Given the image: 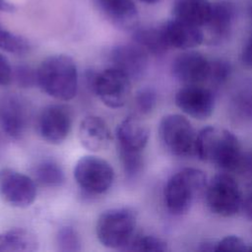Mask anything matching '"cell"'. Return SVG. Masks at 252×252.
Here are the masks:
<instances>
[{
  "label": "cell",
  "instance_id": "obj_1",
  "mask_svg": "<svg viewBox=\"0 0 252 252\" xmlns=\"http://www.w3.org/2000/svg\"><path fill=\"white\" fill-rule=\"evenodd\" d=\"M195 153L200 159L227 171L238 169L243 158L234 134L217 126H207L197 134Z\"/></svg>",
  "mask_w": 252,
  "mask_h": 252
},
{
  "label": "cell",
  "instance_id": "obj_2",
  "mask_svg": "<svg viewBox=\"0 0 252 252\" xmlns=\"http://www.w3.org/2000/svg\"><path fill=\"white\" fill-rule=\"evenodd\" d=\"M39 88L59 100L72 99L78 90V70L72 57L56 54L46 57L36 70Z\"/></svg>",
  "mask_w": 252,
  "mask_h": 252
},
{
  "label": "cell",
  "instance_id": "obj_3",
  "mask_svg": "<svg viewBox=\"0 0 252 252\" xmlns=\"http://www.w3.org/2000/svg\"><path fill=\"white\" fill-rule=\"evenodd\" d=\"M206 173L198 168L186 167L173 174L166 182L163 191L164 204L172 215L185 214L195 197L207 187Z\"/></svg>",
  "mask_w": 252,
  "mask_h": 252
},
{
  "label": "cell",
  "instance_id": "obj_4",
  "mask_svg": "<svg viewBox=\"0 0 252 252\" xmlns=\"http://www.w3.org/2000/svg\"><path fill=\"white\" fill-rule=\"evenodd\" d=\"M137 214L130 208L104 211L97 219L95 233L99 242L111 249L127 250L135 238Z\"/></svg>",
  "mask_w": 252,
  "mask_h": 252
},
{
  "label": "cell",
  "instance_id": "obj_5",
  "mask_svg": "<svg viewBox=\"0 0 252 252\" xmlns=\"http://www.w3.org/2000/svg\"><path fill=\"white\" fill-rule=\"evenodd\" d=\"M88 86L110 108L126 104L131 93V80L122 71L109 67L101 72L87 74Z\"/></svg>",
  "mask_w": 252,
  "mask_h": 252
},
{
  "label": "cell",
  "instance_id": "obj_6",
  "mask_svg": "<svg viewBox=\"0 0 252 252\" xmlns=\"http://www.w3.org/2000/svg\"><path fill=\"white\" fill-rule=\"evenodd\" d=\"M158 135L168 152L176 157L195 153L197 134L190 121L181 114H166L158 124Z\"/></svg>",
  "mask_w": 252,
  "mask_h": 252
},
{
  "label": "cell",
  "instance_id": "obj_7",
  "mask_svg": "<svg viewBox=\"0 0 252 252\" xmlns=\"http://www.w3.org/2000/svg\"><path fill=\"white\" fill-rule=\"evenodd\" d=\"M74 178L85 193L99 195L105 193L111 187L114 180V170L101 158L84 156L75 164Z\"/></svg>",
  "mask_w": 252,
  "mask_h": 252
},
{
  "label": "cell",
  "instance_id": "obj_8",
  "mask_svg": "<svg viewBox=\"0 0 252 252\" xmlns=\"http://www.w3.org/2000/svg\"><path fill=\"white\" fill-rule=\"evenodd\" d=\"M206 201L214 214L231 217L241 209L243 200L236 180L227 173H220L207 184Z\"/></svg>",
  "mask_w": 252,
  "mask_h": 252
},
{
  "label": "cell",
  "instance_id": "obj_9",
  "mask_svg": "<svg viewBox=\"0 0 252 252\" xmlns=\"http://www.w3.org/2000/svg\"><path fill=\"white\" fill-rule=\"evenodd\" d=\"M30 114L28 101L22 95L12 92L0 94V129L8 137L22 138L28 128Z\"/></svg>",
  "mask_w": 252,
  "mask_h": 252
},
{
  "label": "cell",
  "instance_id": "obj_10",
  "mask_svg": "<svg viewBox=\"0 0 252 252\" xmlns=\"http://www.w3.org/2000/svg\"><path fill=\"white\" fill-rule=\"evenodd\" d=\"M0 197L12 207L27 208L36 197L34 180L10 167L0 169Z\"/></svg>",
  "mask_w": 252,
  "mask_h": 252
},
{
  "label": "cell",
  "instance_id": "obj_11",
  "mask_svg": "<svg viewBox=\"0 0 252 252\" xmlns=\"http://www.w3.org/2000/svg\"><path fill=\"white\" fill-rule=\"evenodd\" d=\"M72 127V113L63 104H49L39 113L37 132L47 143L58 145L69 135Z\"/></svg>",
  "mask_w": 252,
  "mask_h": 252
},
{
  "label": "cell",
  "instance_id": "obj_12",
  "mask_svg": "<svg viewBox=\"0 0 252 252\" xmlns=\"http://www.w3.org/2000/svg\"><path fill=\"white\" fill-rule=\"evenodd\" d=\"M148 54L143 47L135 42L115 45L109 52L110 67L122 71L131 81H137L147 71Z\"/></svg>",
  "mask_w": 252,
  "mask_h": 252
},
{
  "label": "cell",
  "instance_id": "obj_13",
  "mask_svg": "<svg viewBox=\"0 0 252 252\" xmlns=\"http://www.w3.org/2000/svg\"><path fill=\"white\" fill-rule=\"evenodd\" d=\"M174 100L179 109L197 119L209 117L215 106L212 91L200 85H186L181 88L176 93Z\"/></svg>",
  "mask_w": 252,
  "mask_h": 252
},
{
  "label": "cell",
  "instance_id": "obj_14",
  "mask_svg": "<svg viewBox=\"0 0 252 252\" xmlns=\"http://www.w3.org/2000/svg\"><path fill=\"white\" fill-rule=\"evenodd\" d=\"M210 61L198 51H185L172 62L174 78L186 85H200L208 80Z\"/></svg>",
  "mask_w": 252,
  "mask_h": 252
},
{
  "label": "cell",
  "instance_id": "obj_15",
  "mask_svg": "<svg viewBox=\"0 0 252 252\" xmlns=\"http://www.w3.org/2000/svg\"><path fill=\"white\" fill-rule=\"evenodd\" d=\"M96 11L114 27L129 31L137 28L138 10L133 0H92Z\"/></svg>",
  "mask_w": 252,
  "mask_h": 252
},
{
  "label": "cell",
  "instance_id": "obj_16",
  "mask_svg": "<svg viewBox=\"0 0 252 252\" xmlns=\"http://www.w3.org/2000/svg\"><path fill=\"white\" fill-rule=\"evenodd\" d=\"M161 29L169 48L190 49L200 45L204 40V32L201 27L174 18L164 23Z\"/></svg>",
  "mask_w": 252,
  "mask_h": 252
},
{
  "label": "cell",
  "instance_id": "obj_17",
  "mask_svg": "<svg viewBox=\"0 0 252 252\" xmlns=\"http://www.w3.org/2000/svg\"><path fill=\"white\" fill-rule=\"evenodd\" d=\"M150 130L137 116L125 117L116 127V139L119 150L143 152L148 144Z\"/></svg>",
  "mask_w": 252,
  "mask_h": 252
},
{
  "label": "cell",
  "instance_id": "obj_18",
  "mask_svg": "<svg viewBox=\"0 0 252 252\" xmlns=\"http://www.w3.org/2000/svg\"><path fill=\"white\" fill-rule=\"evenodd\" d=\"M235 8L226 0L212 3L210 17L204 26L207 29L211 42L219 43L226 39L232 28Z\"/></svg>",
  "mask_w": 252,
  "mask_h": 252
},
{
  "label": "cell",
  "instance_id": "obj_19",
  "mask_svg": "<svg viewBox=\"0 0 252 252\" xmlns=\"http://www.w3.org/2000/svg\"><path fill=\"white\" fill-rule=\"evenodd\" d=\"M79 139L84 148L99 152L108 148L111 133L104 120L95 115L86 116L79 126Z\"/></svg>",
  "mask_w": 252,
  "mask_h": 252
},
{
  "label": "cell",
  "instance_id": "obj_20",
  "mask_svg": "<svg viewBox=\"0 0 252 252\" xmlns=\"http://www.w3.org/2000/svg\"><path fill=\"white\" fill-rule=\"evenodd\" d=\"M212 3L208 0H175L172 7L174 19L204 27L210 17Z\"/></svg>",
  "mask_w": 252,
  "mask_h": 252
},
{
  "label": "cell",
  "instance_id": "obj_21",
  "mask_svg": "<svg viewBox=\"0 0 252 252\" xmlns=\"http://www.w3.org/2000/svg\"><path fill=\"white\" fill-rule=\"evenodd\" d=\"M133 39L135 43L153 55H161L169 48L166 43L161 26L158 28H135L133 32Z\"/></svg>",
  "mask_w": 252,
  "mask_h": 252
},
{
  "label": "cell",
  "instance_id": "obj_22",
  "mask_svg": "<svg viewBox=\"0 0 252 252\" xmlns=\"http://www.w3.org/2000/svg\"><path fill=\"white\" fill-rule=\"evenodd\" d=\"M35 180L45 187H58L63 184L65 175L62 167L53 159H43L33 170Z\"/></svg>",
  "mask_w": 252,
  "mask_h": 252
},
{
  "label": "cell",
  "instance_id": "obj_23",
  "mask_svg": "<svg viewBox=\"0 0 252 252\" xmlns=\"http://www.w3.org/2000/svg\"><path fill=\"white\" fill-rule=\"evenodd\" d=\"M8 251H34L38 248V240L33 232L23 227L12 228L5 232Z\"/></svg>",
  "mask_w": 252,
  "mask_h": 252
},
{
  "label": "cell",
  "instance_id": "obj_24",
  "mask_svg": "<svg viewBox=\"0 0 252 252\" xmlns=\"http://www.w3.org/2000/svg\"><path fill=\"white\" fill-rule=\"evenodd\" d=\"M0 48L9 53L22 55L29 52L31 43L26 37L10 32L0 23Z\"/></svg>",
  "mask_w": 252,
  "mask_h": 252
},
{
  "label": "cell",
  "instance_id": "obj_25",
  "mask_svg": "<svg viewBox=\"0 0 252 252\" xmlns=\"http://www.w3.org/2000/svg\"><path fill=\"white\" fill-rule=\"evenodd\" d=\"M142 153L143 152H134L118 149L121 166L128 180H134L142 173L144 167V158Z\"/></svg>",
  "mask_w": 252,
  "mask_h": 252
},
{
  "label": "cell",
  "instance_id": "obj_26",
  "mask_svg": "<svg viewBox=\"0 0 252 252\" xmlns=\"http://www.w3.org/2000/svg\"><path fill=\"white\" fill-rule=\"evenodd\" d=\"M81 239L77 230L70 226L65 225L59 228L56 234V246L62 252H77L82 249Z\"/></svg>",
  "mask_w": 252,
  "mask_h": 252
},
{
  "label": "cell",
  "instance_id": "obj_27",
  "mask_svg": "<svg viewBox=\"0 0 252 252\" xmlns=\"http://www.w3.org/2000/svg\"><path fill=\"white\" fill-rule=\"evenodd\" d=\"M166 242L155 235H140L130 243L127 250L129 251H143V252H164L166 251Z\"/></svg>",
  "mask_w": 252,
  "mask_h": 252
},
{
  "label": "cell",
  "instance_id": "obj_28",
  "mask_svg": "<svg viewBox=\"0 0 252 252\" xmlns=\"http://www.w3.org/2000/svg\"><path fill=\"white\" fill-rule=\"evenodd\" d=\"M231 73L230 64L222 59L210 61V70L208 80L213 85L220 86L224 84L229 78Z\"/></svg>",
  "mask_w": 252,
  "mask_h": 252
},
{
  "label": "cell",
  "instance_id": "obj_29",
  "mask_svg": "<svg viewBox=\"0 0 252 252\" xmlns=\"http://www.w3.org/2000/svg\"><path fill=\"white\" fill-rule=\"evenodd\" d=\"M158 100L157 93L150 87L143 88L136 93L135 104L138 111L142 114L151 113L156 107Z\"/></svg>",
  "mask_w": 252,
  "mask_h": 252
},
{
  "label": "cell",
  "instance_id": "obj_30",
  "mask_svg": "<svg viewBox=\"0 0 252 252\" xmlns=\"http://www.w3.org/2000/svg\"><path fill=\"white\" fill-rule=\"evenodd\" d=\"M13 80L22 88H32L37 85L36 70L25 65L17 66L13 69Z\"/></svg>",
  "mask_w": 252,
  "mask_h": 252
},
{
  "label": "cell",
  "instance_id": "obj_31",
  "mask_svg": "<svg viewBox=\"0 0 252 252\" xmlns=\"http://www.w3.org/2000/svg\"><path fill=\"white\" fill-rule=\"evenodd\" d=\"M249 250L245 241L237 235H227L216 242V251H246Z\"/></svg>",
  "mask_w": 252,
  "mask_h": 252
},
{
  "label": "cell",
  "instance_id": "obj_32",
  "mask_svg": "<svg viewBox=\"0 0 252 252\" xmlns=\"http://www.w3.org/2000/svg\"><path fill=\"white\" fill-rule=\"evenodd\" d=\"M13 80V68L9 60L0 53V86H7Z\"/></svg>",
  "mask_w": 252,
  "mask_h": 252
},
{
  "label": "cell",
  "instance_id": "obj_33",
  "mask_svg": "<svg viewBox=\"0 0 252 252\" xmlns=\"http://www.w3.org/2000/svg\"><path fill=\"white\" fill-rule=\"evenodd\" d=\"M241 62L247 66L252 67V32L247 37L246 41L244 42V45L241 50Z\"/></svg>",
  "mask_w": 252,
  "mask_h": 252
},
{
  "label": "cell",
  "instance_id": "obj_34",
  "mask_svg": "<svg viewBox=\"0 0 252 252\" xmlns=\"http://www.w3.org/2000/svg\"><path fill=\"white\" fill-rule=\"evenodd\" d=\"M245 217L252 221V190L246 195L241 206Z\"/></svg>",
  "mask_w": 252,
  "mask_h": 252
},
{
  "label": "cell",
  "instance_id": "obj_35",
  "mask_svg": "<svg viewBox=\"0 0 252 252\" xmlns=\"http://www.w3.org/2000/svg\"><path fill=\"white\" fill-rule=\"evenodd\" d=\"M16 10V7L14 4L10 3L8 0H0V11L3 12H14Z\"/></svg>",
  "mask_w": 252,
  "mask_h": 252
},
{
  "label": "cell",
  "instance_id": "obj_36",
  "mask_svg": "<svg viewBox=\"0 0 252 252\" xmlns=\"http://www.w3.org/2000/svg\"><path fill=\"white\" fill-rule=\"evenodd\" d=\"M3 251H8V246L5 233H0V252Z\"/></svg>",
  "mask_w": 252,
  "mask_h": 252
},
{
  "label": "cell",
  "instance_id": "obj_37",
  "mask_svg": "<svg viewBox=\"0 0 252 252\" xmlns=\"http://www.w3.org/2000/svg\"><path fill=\"white\" fill-rule=\"evenodd\" d=\"M139 1H141L143 3H147V4H155V3L159 2L160 0H139Z\"/></svg>",
  "mask_w": 252,
  "mask_h": 252
},
{
  "label": "cell",
  "instance_id": "obj_38",
  "mask_svg": "<svg viewBox=\"0 0 252 252\" xmlns=\"http://www.w3.org/2000/svg\"><path fill=\"white\" fill-rule=\"evenodd\" d=\"M248 12H249V15H250V17H251V19H252V2L249 4V7H248Z\"/></svg>",
  "mask_w": 252,
  "mask_h": 252
},
{
  "label": "cell",
  "instance_id": "obj_39",
  "mask_svg": "<svg viewBox=\"0 0 252 252\" xmlns=\"http://www.w3.org/2000/svg\"><path fill=\"white\" fill-rule=\"evenodd\" d=\"M249 249H250V250H252V246H251V247H250V248H249Z\"/></svg>",
  "mask_w": 252,
  "mask_h": 252
}]
</instances>
